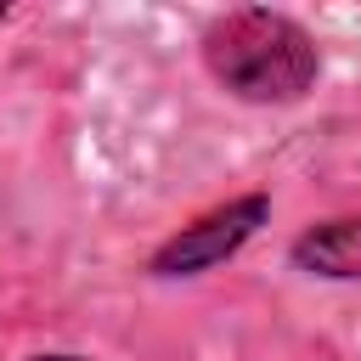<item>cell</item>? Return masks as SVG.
<instances>
[{
	"label": "cell",
	"mask_w": 361,
	"mask_h": 361,
	"mask_svg": "<svg viewBox=\"0 0 361 361\" xmlns=\"http://www.w3.org/2000/svg\"><path fill=\"white\" fill-rule=\"evenodd\" d=\"M209 79L248 107H293L322 79V51L305 23L271 6H231L197 34Z\"/></svg>",
	"instance_id": "obj_1"
},
{
	"label": "cell",
	"mask_w": 361,
	"mask_h": 361,
	"mask_svg": "<svg viewBox=\"0 0 361 361\" xmlns=\"http://www.w3.org/2000/svg\"><path fill=\"white\" fill-rule=\"evenodd\" d=\"M265 220H271V192H243V197H231V203H220V209L197 214L192 226L169 231V237L152 248L147 276H158V282L203 276V271L226 265V259H231V254H237V248H243Z\"/></svg>",
	"instance_id": "obj_2"
},
{
	"label": "cell",
	"mask_w": 361,
	"mask_h": 361,
	"mask_svg": "<svg viewBox=\"0 0 361 361\" xmlns=\"http://www.w3.org/2000/svg\"><path fill=\"white\" fill-rule=\"evenodd\" d=\"M293 271L322 276V282H361V214H333L305 226L288 243Z\"/></svg>",
	"instance_id": "obj_3"
},
{
	"label": "cell",
	"mask_w": 361,
	"mask_h": 361,
	"mask_svg": "<svg viewBox=\"0 0 361 361\" xmlns=\"http://www.w3.org/2000/svg\"><path fill=\"white\" fill-rule=\"evenodd\" d=\"M34 361H90V355H62V350H51V355H34Z\"/></svg>",
	"instance_id": "obj_4"
}]
</instances>
